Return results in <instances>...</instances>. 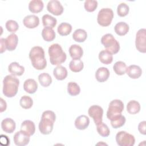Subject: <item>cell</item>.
I'll return each mask as SVG.
<instances>
[{
    "mask_svg": "<svg viewBox=\"0 0 146 146\" xmlns=\"http://www.w3.org/2000/svg\"><path fill=\"white\" fill-rule=\"evenodd\" d=\"M29 58L33 66L38 70H43L47 66L44 50L40 46H35L31 49Z\"/></svg>",
    "mask_w": 146,
    "mask_h": 146,
    "instance_id": "1",
    "label": "cell"
},
{
    "mask_svg": "<svg viewBox=\"0 0 146 146\" xmlns=\"http://www.w3.org/2000/svg\"><path fill=\"white\" fill-rule=\"evenodd\" d=\"M56 119L55 113L50 110L45 111L42 113L40 121L39 123V130L43 135L50 134L54 127V124Z\"/></svg>",
    "mask_w": 146,
    "mask_h": 146,
    "instance_id": "2",
    "label": "cell"
},
{
    "mask_svg": "<svg viewBox=\"0 0 146 146\" xmlns=\"http://www.w3.org/2000/svg\"><path fill=\"white\" fill-rule=\"evenodd\" d=\"M19 80L12 75H6L3 80V94L7 98H12L18 92Z\"/></svg>",
    "mask_w": 146,
    "mask_h": 146,
    "instance_id": "3",
    "label": "cell"
},
{
    "mask_svg": "<svg viewBox=\"0 0 146 146\" xmlns=\"http://www.w3.org/2000/svg\"><path fill=\"white\" fill-rule=\"evenodd\" d=\"M48 52L50 63L52 65L59 66L66 60V54L63 51L60 45L58 43L51 44L48 47Z\"/></svg>",
    "mask_w": 146,
    "mask_h": 146,
    "instance_id": "4",
    "label": "cell"
},
{
    "mask_svg": "<svg viewBox=\"0 0 146 146\" xmlns=\"http://www.w3.org/2000/svg\"><path fill=\"white\" fill-rule=\"evenodd\" d=\"M101 43L106 50L112 54H117L120 50V44L111 34H106L101 38Z\"/></svg>",
    "mask_w": 146,
    "mask_h": 146,
    "instance_id": "5",
    "label": "cell"
},
{
    "mask_svg": "<svg viewBox=\"0 0 146 146\" xmlns=\"http://www.w3.org/2000/svg\"><path fill=\"white\" fill-rule=\"evenodd\" d=\"M113 18V12L110 8H103L100 9L98 14L97 22L98 24L103 27L110 25Z\"/></svg>",
    "mask_w": 146,
    "mask_h": 146,
    "instance_id": "6",
    "label": "cell"
},
{
    "mask_svg": "<svg viewBox=\"0 0 146 146\" xmlns=\"http://www.w3.org/2000/svg\"><path fill=\"white\" fill-rule=\"evenodd\" d=\"M124 110L123 102L119 99H115L112 100L108 106L107 112V117L110 120L113 117L121 114Z\"/></svg>",
    "mask_w": 146,
    "mask_h": 146,
    "instance_id": "7",
    "label": "cell"
},
{
    "mask_svg": "<svg viewBox=\"0 0 146 146\" xmlns=\"http://www.w3.org/2000/svg\"><path fill=\"white\" fill-rule=\"evenodd\" d=\"M116 141L119 146H133L135 143V139L132 135L121 131L117 133Z\"/></svg>",
    "mask_w": 146,
    "mask_h": 146,
    "instance_id": "8",
    "label": "cell"
},
{
    "mask_svg": "<svg viewBox=\"0 0 146 146\" xmlns=\"http://www.w3.org/2000/svg\"><path fill=\"white\" fill-rule=\"evenodd\" d=\"M135 46L139 52H146V30L145 29H141L136 33Z\"/></svg>",
    "mask_w": 146,
    "mask_h": 146,
    "instance_id": "9",
    "label": "cell"
},
{
    "mask_svg": "<svg viewBox=\"0 0 146 146\" xmlns=\"http://www.w3.org/2000/svg\"><path fill=\"white\" fill-rule=\"evenodd\" d=\"M88 113L93 119L96 125L102 121L103 110L100 106L98 105L91 106L88 109Z\"/></svg>",
    "mask_w": 146,
    "mask_h": 146,
    "instance_id": "10",
    "label": "cell"
},
{
    "mask_svg": "<svg viewBox=\"0 0 146 146\" xmlns=\"http://www.w3.org/2000/svg\"><path fill=\"white\" fill-rule=\"evenodd\" d=\"M30 136L26 132L21 130L14 134L13 137L14 142L18 146H25L29 143Z\"/></svg>",
    "mask_w": 146,
    "mask_h": 146,
    "instance_id": "11",
    "label": "cell"
},
{
    "mask_svg": "<svg viewBox=\"0 0 146 146\" xmlns=\"http://www.w3.org/2000/svg\"><path fill=\"white\" fill-rule=\"evenodd\" d=\"M47 9L48 12L56 16L60 15L64 10L60 2L57 0L50 1L47 3Z\"/></svg>",
    "mask_w": 146,
    "mask_h": 146,
    "instance_id": "12",
    "label": "cell"
},
{
    "mask_svg": "<svg viewBox=\"0 0 146 146\" xmlns=\"http://www.w3.org/2000/svg\"><path fill=\"white\" fill-rule=\"evenodd\" d=\"M23 23L28 29H34L39 24V18L35 15H29L23 19Z\"/></svg>",
    "mask_w": 146,
    "mask_h": 146,
    "instance_id": "13",
    "label": "cell"
},
{
    "mask_svg": "<svg viewBox=\"0 0 146 146\" xmlns=\"http://www.w3.org/2000/svg\"><path fill=\"white\" fill-rule=\"evenodd\" d=\"M1 128L5 132L11 133L15 129V122L13 119L10 117L5 118L1 122Z\"/></svg>",
    "mask_w": 146,
    "mask_h": 146,
    "instance_id": "14",
    "label": "cell"
},
{
    "mask_svg": "<svg viewBox=\"0 0 146 146\" xmlns=\"http://www.w3.org/2000/svg\"><path fill=\"white\" fill-rule=\"evenodd\" d=\"M125 72L129 78L132 79H137L141 76L142 70L139 66L132 64L128 67H127Z\"/></svg>",
    "mask_w": 146,
    "mask_h": 146,
    "instance_id": "15",
    "label": "cell"
},
{
    "mask_svg": "<svg viewBox=\"0 0 146 146\" xmlns=\"http://www.w3.org/2000/svg\"><path fill=\"white\" fill-rule=\"evenodd\" d=\"M90 124V119L88 116L82 115L78 116L75 120V126L79 130L86 129Z\"/></svg>",
    "mask_w": 146,
    "mask_h": 146,
    "instance_id": "16",
    "label": "cell"
},
{
    "mask_svg": "<svg viewBox=\"0 0 146 146\" xmlns=\"http://www.w3.org/2000/svg\"><path fill=\"white\" fill-rule=\"evenodd\" d=\"M8 70L12 75L21 76L25 72V67L21 66L18 63L14 62L9 64Z\"/></svg>",
    "mask_w": 146,
    "mask_h": 146,
    "instance_id": "17",
    "label": "cell"
},
{
    "mask_svg": "<svg viewBox=\"0 0 146 146\" xmlns=\"http://www.w3.org/2000/svg\"><path fill=\"white\" fill-rule=\"evenodd\" d=\"M110 76V71L106 67H101L95 72V78L98 82L102 83L106 81Z\"/></svg>",
    "mask_w": 146,
    "mask_h": 146,
    "instance_id": "18",
    "label": "cell"
},
{
    "mask_svg": "<svg viewBox=\"0 0 146 146\" xmlns=\"http://www.w3.org/2000/svg\"><path fill=\"white\" fill-rule=\"evenodd\" d=\"M18 38L17 35L14 34H11L7 36L6 38V44L7 50L11 51L14 50L18 44Z\"/></svg>",
    "mask_w": 146,
    "mask_h": 146,
    "instance_id": "19",
    "label": "cell"
},
{
    "mask_svg": "<svg viewBox=\"0 0 146 146\" xmlns=\"http://www.w3.org/2000/svg\"><path fill=\"white\" fill-rule=\"evenodd\" d=\"M23 89L29 94H34L38 89V83L33 79H28L24 82Z\"/></svg>",
    "mask_w": 146,
    "mask_h": 146,
    "instance_id": "20",
    "label": "cell"
},
{
    "mask_svg": "<svg viewBox=\"0 0 146 146\" xmlns=\"http://www.w3.org/2000/svg\"><path fill=\"white\" fill-rule=\"evenodd\" d=\"M21 130L26 132L30 136H32L35 132V125L33 121L26 120L23 121L21 126Z\"/></svg>",
    "mask_w": 146,
    "mask_h": 146,
    "instance_id": "21",
    "label": "cell"
},
{
    "mask_svg": "<svg viewBox=\"0 0 146 146\" xmlns=\"http://www.w3.org/2000/svg\"><path fill=\"white\" fill-rule=\"evenodd\" d=\"M69 53L72 59H80L83 54L82 48L78 44H72L69 48Z\"/></svg>",
    "mask_w": 146,
    "mask_h": 146,
    "instance_id": "22",
    "label": "cell"
},
{
    "mask_svg": "<svg viewBox=\"0 0 146 146\" xmlns=\"http://www.w3.org/2000/svg\"><path fill=\"white\" fill-rule=\"evenodd\" d=\"M67 74L68 72L66 67L60 65L56 66L53 70V75L58 80H63L65 79Z\"/></svg>",
    "mask_w": 146,
    "mask_h": 146,
    "instance_id": "23",
    "label": "cell"
},
{
    "mask_svg": "<svg viewBox=\"0 0 146 146\" xmlns=\"http://www.w3.org/2000/svg\"><path fill=\"white\" fill-rule=\"evenodd\" d=\"M44 4L41 0H32L29 2V10L33 13H38L42 11Z\"/></svg>",
    "mask_w": 146,
    "mask_h": 146,
    "instance_id": "24",
    "label": "cell"
},
{
    "mask_svg": "<svg viewBox=\"0 0 146 146\" xmlns=\"http://www.w3.org/2000/svg\"><path fill=\"white\" fill-rule=\"evenodd\" d=\"M129 25L124 22H118L114 27L115 32L119 36H123L127 34L129 31Z\"/></svg>",
    "mask_w": 146,
    "mask_h": 146,
    "instance_id": "25",
    "label": "cell"
},
{
    "mask_svg": "<svg viewBox=\"0 0 146 146\" xmlns=\"http://www.w3.org/2000/svg\"><path fill=\"white\" fill-rule=\"evenodd\" d=\"M110 121L112 127L115 129H117L121 127L124 125L126 119L124 116L120 114L111 118L110 119Z\"/></svg>",
    "mask_w": 146,
    "mask_h": 146,
    "instance_id": "26",
    "label": "cell"
},
{
    "mask_svg": "<svg viewBox=\"0 0 146 146\" xmlns=\"http://www.w3.org/2000/svg\"><path fill=\"white\" fill-rule=\"evenodd\" d=\"M42 23L44 27L53 29L57 23V20L54 17L48 14H44L42 18Z\"/></svg>",
    "mask_w": 146,
    "mask_h": 146,
    "instance_id": "27",
    "label": "cell"
},
{
    "mask_svg": "<svg viewBox=\"0 0 146 146\" xmlns=\"http://www.w3.org/2000/svg\"><path fill=\"white\" fill-rule=\"evenodd\" d=\"M99 60L104 64H109L113 61V56L107 50H102L99 54Z\"/></svg>",
    "mask_w": 146,
    "mask_h": 146,
    "instance_id": "28",
    "label": "cell"
},
{
    "mask_svg": "<svg viewBox=\"0 0 146 146\" xmlns=\"http://www.w3.org/2000/svg\"><path fill=\"white\" fill-rule=\"evenodd\" d=\"M43 39L46 42H51L55 38V33L53 29L50 27H44L42 31Z\"/></svg>",
    "mask_w": 146,
    "mask_h": 146,
    "instance_id": "29",
    "label": "cell"
},
{
    "mask_svg": "<svg viewBox=\"0 0 146 146\" xmlns=\"http://www.w3.org/2000/svg\"><path fill=\"white\" fill-rule=\"evenodd\" d=\"M140 104L136 100H131L127 104V112L132 115H135L140 111Z\"/></svg>",
    "mask_w": 146,
    "mask_h": 146,
    "instance_id": "30",
    "label": "cell"
},
{
    "mask_svg": "<svg viewBox=\"0 0 146 146\" xmlns=\"http://www.w3.org/2000/svg\"><path fill=\"white\" fill-rule=\"evenodd\" d=\"M72 38L74 40L77 42H83L87 38V34L84 30L79 29L74 32Z\"/></svg>",
    "mask_w": 146,
    "mask_h": 146,
    "instance_id": "31",
    "label": "cell"
},
{
    "mask_svg": "<svg viewBox=\"0 0 146 146\" xmlns=\"http://www.w3.org/2000/svg\"><path fill=\"white\" fill-rule=\"evenodd\" d=\"M58 33L62 36H67L72 31V26L67 22L61 23L58 27Z\"/></svg>",
    "mask_w": 146,
    "mask_h": 146,
    "instance_id": "32",
    "label": "cell"
},
{
    "mask_svg": "<svg viewBox=\"0 0 146 146\" xmlns=\"http://www.w3.org/2000/svg\"><path fill=\"white\" fill-rule=\"evenodd\" d=\"M83 67V62L80 59H72L69 64V68L70 70L74 72L81 71Z\"/></svg>",
    "mask_w": 146,
    "mask_h": 146,
    "instance_id": "33",
    "label": "cell"
},
{
    "mask_svg": "<svg viewBox=\"0 0 146 146\" xmlns=\"http://www.w3.org/2000/svg\"><path fill=\"white\" fill-rule=\"evenodd\" d=\"M38 80L40 85L44 87L49 86L52 83V78L51 76L46 72H43L39 75Z\"/></svg>",
    "mask_w": 146,
    "mask_h": 146,
    "instance_id": "34",
    "label": "cell"
},
{
    "mask_svg": "<svg viewBox=\"0 0 146 146\" xmlns=\"http://www.w3.org/2000/svg\"><path fill=\"white\" fill-rule=\"evenodd\" d=\"M127 68L126 64L122 61L116 62L113 66V69L114 72L118 75H123L125 73Z\"/></svg>",
    "mask_w": 146,
    "mask_h": 146,
    "instance_id": "35",
    "label": "cell"
},
{
    "mask_svg": "<svg viewBox=\"0 0 146 146\" xmlns=\"http://www.w3.org/2000/svg\"><path fill=\"white\" fill-rule=\"evenodd\" d=\"M96 130L98 133L102 137H108L110 134V130L108 127L103 121L96 125Z\"/></svg>",
    "mask_w": 146,
    "mask_h": 146,
    "instance_id": "36",
    "label": "cell"
},
{
    "mask_svg": "<svg viewBox=\"0 0 146 146\" xmlns=\"http://www.w3.org/2000/svg\"><path fill=\"white\" fill-rule=\"evenodd\" d=\"M67 92L71 96H76L80 92L79 86L75 82H69L67 84Z\"/></svg>",
    "mask_w": 146,
    "mask_h": 146,
    "instance_id": "37",
    "label": "cell"
},
{
    "mask_svg": "<svg viewBox=\"0 0 146 146\" xmlns=\"http://www.w3.org/2000/svg\"><path fill=\"white\" fill-rule=\"evenodd\" d=\"M19 104L22 108L24 109H29L33 106V100L30 96L24 95L21 97L19 100Z\"/></svg>",
    "mask_w": 146,
    "mask_h": 146,
    "instance_id": "38",
    "label": "cell"
},
{
    "mask_svg": "<svg viewBox=\"0 0 146 146\" xmlns=\"http://www.w3.org/2000/svg\"><path fill=\"white\" fill-rule=\"evenodd\" d=\"M129 6L125 3H120L117 7V13L119 16L124 17L128 15L129 13Z\"/></svg>",
    "mask_w": 146,
    "mask_h": 146,
    "instance_id": "39",
    "label": "cell"
},
{
    "mask_svg": "<svg viewBox=\"0 0 146 146\" xmlns=\"http://www.w3.org/2000/svg\"><path fill=\"white\" fill-rule=\"evenodd\" d=\"M98 2L94 0H87L84 2V7L85 10L88 12L94 11L98 7Z\"/></svg>",
    "mask_w": 146,
    "mask_h": 146,
    "instance_id": "40",
    "label": "cell"
},
{
    "mask_svg": "<svg viewBox=\"0 0 146 146\" xmlns=\"http://www.w3.org/2000/svg\"><path fill=\"white\" fill-rule=\"evenodd\" d=\"M5 27L7 30L10 33H14L19 29L18 23L14 20H8L5 24Z\"/></svg>",
    "mask_w": 146,
    "mask_h": 146,
    "instance_id": "41",
    "label": "cell"
},
{
    "mask_svg": "<svg viewBox=\"0 0 146 146\" xmlns=\"http://www.w3.org/2000/svg\"><path fill=\"white\" fill-rule=\"evenodd\" d=\"M145 128H146V121H141L138 125V130H139V132L142 135H145L146 134Z\"/></svg>",
    "mask_w": 146,
    "mask_h": 146,
    "instance_id": "42",
    "label": "cell"
},
{
    "mask_svg": "<svg viewBox=\"0 0 146 146\" xmlns=\"http://www.w3.org/2000/svg\"><path fill=\"white\" fill-rule=\"evenodd\" d=\"M1 41V53H3L7 49L6 44V39L1 38L0 39Z\"/></svg>",
    "mask_w": 146,
    "mask_h": 146,
    "instance_id": "43",
    "label": "cell"
},
{
    "mask_svg": "<svg viewBox=\"0 0 146 146\" xmlns=\"http://www.w3.org/2000/svg\"><path fill=\"white\" fill-rule=\"evenodd\" d=\"M0 100H1L0 111H1V112H2L5 111L6 110L7 104H6V102L2 98H1V99H0Z\"/></svg>",
    "mask_w": 146,
    "mask_h": 146,
    "instance_id": "44",
    "label": "cell"
},
{
    "mask_svg": "<svg viewBox=\"0 0 146 146\" xmlns=\"http://www.w3.org/2000/svg\"><path fill=\"white\" fill-rule=\"evenodd\" d=\"M1 138L3 139L4 140V142H5V145H9L10 144V140L9 139V138L7 137V136L5 135H1Z\"/></svg>",
    "mask_w": 146,
    "mask_h": 146,
    "instance_id": "45",
    "label": "cell"
}]
</instances>
